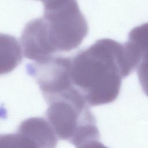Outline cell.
Segmentation results:
<instances>
[{
  "label": "cell",
  "instance_id": "obj_1",
  "mask_svg": "<svg viewBox=\"0 0 148 148\" xmlns=\"http://www.w3.org/2000/svg\"><path fill=\"white\" fill-rule=\"evenodd\" d=\"M135 69L124 44L105 38L71 57L70 77L87 104L97 106L116 100L122 79Z\"/></svg>",
  "mask_w": 148,
  "mask_h": 148
},
{
  "label": "cell",
  "instance_id": "obj_2",
  "mask_svg": "<svg viewBox=\"0 0 148 148\" xmlns=\"http://www.w3.org/2000/svg\"><path fill=\"white\" fill-rule=\"evenodd\" d=\"M43 16L28 24L47 53L69 51L87 36L88 26L76 0H39Z\"/></svg>",
  "mask_w": 148,
  "mask_h": 148
},
{
  "label": "cell",
  "instance_id": "obj_3",
  "mask_svg": "<svg viewBox=\"0 0 148 148\" xmlns=\"http://www.w3.org/2000/svg\"><path fill=\"white\" fill-rule=\"evenodd\" d=\"M48 104L46 116L58 138L75 147L99 139L95 118L83 98H60Z\"/></svg>",
  "mask_w": 148,
  "mask_h": 148
},
{
  "label": "cell",
  "instance_id": "obj_4",
  "mask_svg": "<svg viewBox=\"0 0 148 148\" xmlns=\"http://www.w3.org/2000/svg\"><path fill=\"white\" fill-rule=\"evenodd\" d=\"M17 132L28 136L38 148H56L57 146V135L50 123L43 118L25 119L20 124Z\"/></svg>",
  "mask_w": 148,
  "mask_h": 148
},
{
  "label": "cell",
  "instance_id": "obj_5",
  "mask_svg": "<svg viewBox=\"0 0 148 148\" xmlns=\"http://www.w3.org/2000/svg\"><path fill=\"white\" fill-rule=\"evenodd\" d=\"M128 54L137 68L143 57L148 55V23L134 28L124 43Z\"/></svg>",
  "mask_w": 148,
  "mask_h": 148
},
{
  "label": "cell",
  "instance_id": "obj_6",
  "mask_svg": "<svg viewBox=\"0 0 148 148\" xmlns=\"http://www.w3.org/2000/svg\"><path fill=\"white\" fill-rule=\"evenodd\" d=\"M0 148H38L36 145L28 136L17 132L1 135Z\"/></svg>",
  "mask_w": 148,
  "mask_h": 148
},
{
  "label": "cell",
  "instance_id": "obj_7",
  "mask_svg": "<svg viewBox=\"0 0 148 148\" xmlns=\"http://www.w3.org/2000/svg\"><path fill=\"white\" fill-rule=\"evenodd\" d=\"M136 69L140 86L148 97V55L142 58Z\"/></svg>",
  "mask_w": 148,
  "mask_h": 148
}]
</instances>
